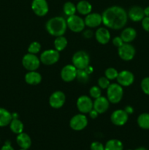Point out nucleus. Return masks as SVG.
<instances>
[{"label": "nucleus", "mask_w": 149, "mask_h": 150, "mask_svg": "<svg viewBox=\"0 0 149 150\" xmlns=\"http://www.w3.org/2000/svg\"><path fill=\"white\" fill-rule=\"evenodd\" d=\"M102 23L105 26L112 29H122L127 24L128 14L123 7L112 6L107 8L102 15Z\"/></svg>", "instance_id": "nucleus-1"}, {"label": "nucleus", "mask_w": 149, "mask_h": 150, "mask_svg": "<svg viewBox=\"0 0 149 150\" xmlns=\"http://www.w3.org/2000/svg\"><path fill=\"white\" fill-rule=\"evenodd\" d=\"M45 27L51 35L55 37L63 36L67 28V21L60 16L53 17L48 21Z\"/></svg>", "instance_id": "nucleus-2"}, {"label": "nucleus", "mask_w": 149, "mask_h": 150, "mask_svg": "<svg viewBox=\"0 0 149 150\" xmlns=\"http://www.w3.org/2000/svg\"><path fill=\"white\" fill-rule=\"evenodd\" d=\"M107 95L110 103L113 104L118 103L121 100L124 95L123 88L119 83H112L108 87Z\"/></svg>", "instance_id": "nucleus-3"}, {"label": "nucleus", "mask_w": 149, "mask_h": 150, "mask_svg": "<svg viewBox=\"0 0 149 150\" xmlns=\"http://www.w3.org/2000/svg\"><path fill=\"white\" fill-rule=\"evenodd\" d=\"M72 61L73 65L76 68L79 70H84L89 65L90 57L86 51H79L73 55Z\"/></svg>", "instance_id": "nucleus-4"}, {"label": "nucleus", "mask_w": 149, "mask_h": 150, "mask_svg": "<svg viewBox=\"0 0 149 150\" xmlns=\"http://www.w3.org/2000/svg\"><path fill=\"white\" fill-rule=\"evenodd\" d=\"M40 59L35 54H29L24 55L22 59V64L29 71H34L37 70L40 64Z\"/></svg>", "instance_id": "nucleus-5"}, {"label": "nucleus", "mask_w": 149, "mask_h": 150, "mask_svg": "<svg viewBox=\"0 0 149 150\" xmlns=\"http://www.w3.org/2000/svg\"><path fill=\"white\" fill-rule=\"evenodd\" d=\"M60 57L59 52L56 50L49 49L43 51L40 55V62L45 65H52L58 61Z\"/></svg>", "instance_id": "nucleus-6"}, {"label": "nucleus", "mask_w": 149, "mask_h": 150, "mask_svg": "<svg viewBox=\"0 0 149 150\" xmlns=\"http://www.w3.org/2000/svg\"><path fill=\"white\" fill-rule=\"evenodd\" d=\"M67 24L69 29L74 32H82L86 26L83 18L75 15L69 16L67 20Z\"/></svg>", "instance_id": "nucleus-7"}, {"label": "nucleus", "mask_w": 149, "mask_h": 150, "mask_svg": "<svg viewBox=\"0 0 149 150\" xmlns=\"http://www.w3.org/2000/svg\"><path fill=\"white\" fill-rule=\"evenodd\" d=\"M88 125V119L84 114H77L72 117L70 122V126L75 131H80Z\"/></svg>", "instance_id": "nucleus-8"}, {"label": "nucleus", "mask_w": 149, "mask_h": 150, "mask_svg": "<svg viewBox=\"0 0 149 150\" xmlns=\"http://www.w3.org/2000/svg\"><path fill=\"white\" fill-rule=\"evenodd\" d=\"M118 55L121 59L124 61H130L135 56V48L129 43L124 42L121 47L118 48Z\"/></svg>", "instance_id": "nucleus-9"}, {"label": "nucleus", "mask_w": 149, "mask_h": 150, "mask_svg": "<svg viewBox=\"0 0 149 150\" xmlns=\"http://www.w3.org/2000/svg\"><path fill=\"white\" fill-rule=\"evenodd\" d=\"M32 9L35 15L39 17L45 16L49 10V7L46 0H33Z\"/></svg>", "instance_id": "nucleus-10"}, {"label": "nucleus", "mask_w": 149, "mask_h": 150, "mask_svg": "<svg viewBox=\"0 0 149 150\" xmlns=\"http://www.w3.org/2000/svg\"><path fill=\"white\" fill-rule=\"evenodd\" d=\"M93 104L91 98L86 95L79 97L77 100V108L80 112L83 114L89 113L93 109Z\"/></svg>", "instance_id": "nucleus-11"}, {"label": "nucleus", "mask_w": 149, "mask_h": 150, "mask_svg": "<svg viewBox=\"0 0 149 150\" xmlns=\"http://www.w3.org/2000/svg\"><path fill=\"white\" fill-rule=\"evenodd\" d=\"M129 119V114L125 110L118 109L113 111L111 114L110 120L112 124L116 126H123L127 122Z\"/></svg>", "instance_id": "nucleus-12"}, {"label": "nucleus", "mask_w": 149, "mask_h": 150, "mask_svg": "<svg viewBox=\"0 0 149 150\" xmlns=\"http://www.w3.org/2000/svg\"><path fill=\"white\" fill-rule=\"evenodd\" d=\"M66 100V97L64 92L61 91L54 92L49 98V104L52 108H61L64 105Z\"/></svg>", "instance_id": "nucleus-13"}, {"label": "nucleus", "mask_w": 149, "mask_h": 150, "mask_svg": "<svg viewBox=\"0 0 149 150\" xmlns=\"http://www.w3.org/2000/svg\"><path fill=\"white\" fill-rule=\"evenodd\" d=\"M77 69L72 64L64 66L61 71V77L64 81L71 82L76 79Z\"/></svg>", "instance_id": "nucleus-14"}, {"label": "nucleus", "mask_w": 149, "mask_h": 150, "mask_svg": "<svg viewBox=\"0 0 149 150\" xmlns=\"http://www.w3.org/2000/svg\"><path fill=\"white\" fill-rule=\"evenodd\" d=\"M117 81L121 86H129L134 82V76L131 72L123 70L121 73H118Z\"/></svg>", "instance_id": "nucleus-15"}, {"label": "nucleus", "mask_w": 149, "mask_h": 150, "mask_svg": "<svg viewBox=\"0 0 149 150\" xmlns=\"http://www.w3.org/2000/svg\"><path fill=\"white\" fill-rule=\"evenodd\" d=\"M85 24L90 28H95L99 26L102 23V15L96 13H89L86 16L84 20Z\"/></svg>", "instance_id": "nucleus-16"}, {"label": "nucleus", "mask_w": 149, "mask_h": 150, "mask_svg": "<svg viewBox=\"0 0 149 150\" xmlns=\"http://www.w3.org/2000/svg\"><path fill=\"white\" fill-rule=\"evenodd\" d=\"M109 105L110 102L108 98L101 96L95 99L93 104V108L96 110L99 114H103L108 111Z\"/></svg>", "instance_id": "nucleus-17"}, {"label": "nucleus", "mask_w": 149, "mask_h": 150, "mask_svg": "<svg viewBox=\"0 0 149 150\" xmlns=\"http://www.w3.org/2000/svg\"><path fill=\"white\" fill-rule=\"evenodd\" d=\"M128 17L132 21H141L145 17L144 9L139 6H133L129 9L128 12Z\"/></svg>", "instance_id": "nucleus-18"}, {"label": "nucleus", "mask_w": 149, "mask_h": 150, "mask_svg": "<svg viewBox=\"0 0 149 150\" xmlns=\"http://www.w3.org/2000/svg\"><path fill=\"white\" fill-rule=\"evenodd\" d=\"M95 37L97 42H99L100 44H107L110 40V34L108 31V29L104 27L99 28L96 31L95 33Z\"/></svg>", "instance_id": "nucleus-19"}, {"label": "nucleus", "mask_w": 149, "mask_h": 150, "mask_svg": "<svg viewBox=\"0 0 149 150\" xmlns=\"http://www.w3.org/2000/svg\"><path fill=\"white\" fill-rule=\"evenodd\" d=\"M16 142L21 149H29L32 146V139L30 136L27 133H25L23 132L20 134H18L16 137Z\"/></svg>", "instance_id": "nucleus-20"}, {"label": "nucleus", "mask_w": 149, "mask_h": 150, "mask_svg": "<svg viewBox=\"0 0 149 150\" xmlns=\"http://www.w3.org/2000/svg\"><path fill=\"white\" fill-rule=\"evenodd\" d=\"M42 81V76L39 73L34 70V71H29L25 76V81L29 85L39 84Z\"/></svg>", "instance_id": "nucleus-21"}, {"label": "nucleus", "mask_w": 149, "mask_h": 150, "mask_svg": "<svg viewBox=\"0 0 149 150\" xmlns=\"http://www.w3.org/2000/svg\"><path fill=\"white\" fill-rule=\"evenodd\" d=\"M137 37V32L134 28L127 27L122 31L121 35V39L123 40L124 42L129 43L132 42Z\"/></svg>", "instance_id": "nucleus-22"}, {"label": "nucleus", "mask_w": 149, "mask_h": 150, "mask_svg": "<svg viewBox=\"0 0 149 150\" xmlns=\"http://www.w3.org/2000/svg\"><path fill=\"white\" fill-rule=\"evenodd\" d=\"M76 9L80 14L83 15V16H87L91 12L92 6L90 4V2H89L86 0H81L76 5Z\"/></svg>", "instance_id": "nucleus-23"}, {"label": "nucleus", "mask_w": 149, "mask_h": 150, "mask_svg": "<svg viewBox=\"0 0 149 150\" xmlns=\"http://www.w3.org/2000/svg\"><path fill=\"white\" fill-rule=\"evenodd\" d=\"M12 120V114L5 108H0V127H5L10 125Z\"/></svg>", "instance_id": "nucleus-24"}, {"label": "nucleus", "mask_w": 149, "mask_h": 150, "mask_svg": "<svg viewBox=\"0 0 149 150\" xmlns=\"http://www.w3.org/2000/svg\"><path fill=\"white\" fill-rule=\"evenodd\" d=\"M124 145L118 139H111L107 142L105 145V150H123Z\"/></svg>", "instance_id": "nucleus-25"}, {"label": "nucleus", "mask_w": 149, "mask_h": 150, "mask_svg": "<svg viewBox=\"0 0 149 150\" xmlns=\"http://www.w3.org/2000/svg\"><path fill=\"white\" fill-rule=\"evenodd\" d=\"M10 127L13 133L18 135L23 133V127H23V122L18 118H16L12 120L11 122L10 123Z\"/></svg>", "instance_id": "nucleus-26"}, {"label": "nucleus", "mask_w": 149, "mask_h": 150, "mask_svg": "<svg viewBox=\"0 0 149 150\" xmlns=\"http://www.w3.org/2000/svg\"><path fill=\"white\" fill-rule=\"evenodd\" d=\"M137 124L139 127L144 130H149V114L143 113L137 118Z\"/></svg>", "instance_id": "nucleus-27"}, {"label": "nucleus", "mask_w": 149, "mask_h": 150, "mask_svg": "<svg viewBox=\"0 0 149 150\" xmlns=\"http://www.w3.org/2000/svg\"><path fill=\"white\" fill-rule=\"evenodd\" d=\"M67 38H64V36H59L56 37V40H54V46H55V49L58 51H61L67 47Z\"/></svg>", "instance_id": "nucleus-28"}, {"label": "nucleus", "mask_w": 149, "mask_h": 150, "mask_svg": "<svg viewBox=\"0 0 149 150\" xmlns=\"http://www.w3.org/2000/svg\"><path fill=\"white\" fill-rule=\"evenodd\" d=\"M63 11L64 14L67 16H71L75 14V12L77 11L76 6L71 1H67L63 6Z\"/></svg>", "instance_id": "nucleus-29"}, {"label": "nucleus", "mask_w": 149, "mask_h": 150, "mask_svg": "<svg viewBox=\"0 0 149 150\" xmlns=\"http://www.w3.org/2000/svg\"><path fill=\"white\" fill-rule=\"evenodd\" d=\"M77 81L80 83H86L89 81V74L85 70H79L77 69V76H76Z\"/></svg>", "instance_id": "nucleus-30"}, {"label": "nucleus", "mask_w": 149, "mask_h": 150, "mask_svg": "<svg viewBox=\"0 0 149 150\" xmlns=\"http://www.w3.org/2000/svg\"><path fill=\"white\" fill-rule=\"evenodd\" d=\"M105 77L109 79V80H114V79H117L118 73L113 67H109V68L105 70Z\"/></svg>", "instance_id": "nucleus-31"}, {"label": "nucleus", "mask_w": 149, "mask_h": 150, "mask_svg": "<svg viewBox=\"0 0 149 150\" xmlns=\"http://www.w3.org/2000/svg\"><path fill=\"white\" fill-rule=\"evenodd\" d=\"M41 49V45L39 42L34 41V42H32V43L29 45V48H28V51L30 54H36L37 53L39 52Z\"/></svg>", "instance_id": "nucleus-32"}, {"label": "nucleus", "mask_w": 149, "mask_h": 150, "mask_svg": "<svg viewBox=\"0 0 149 150\" xmlns=\"http://www.w3.org/2000/svg\"><path fill=\"white\" fill-rule=\"evenodd\" d=\"M89 93H90L91 97L92 98L96 99V98L101 97L102 92H101V89L99 86H93V87L91 88L90 90H89Z\"/></svg>", "instance_id": "nucleus-33"}, {"label": "nucleus", "mask_w": 149, "mask_h": 150, "mask_svg": "<svg viewBox=\"0 0 149 150\" xmlns=\"http://www.w3.org/2000/svg\"><path fill=\"white\" fill-rule=\"evenodd\" d=\"M141 89L145 95H149V77L143 79L141 81Z\"/></svg>", "instance_id": "nucleus-34"}, {"label": "nucleus", "mask_w": 149, "mask_h": 150, "mask_svg": "<svg viewBox=\"0 0 149 150\" xmlns=\"http://www.w3.org/2000/svg\"><path fill=\"white\" fill-rule=\"evenodd\" d=\"M98 85L101 89H108V86H110V80L105 76L99 78L98 80Z\"/></svg>", "instance_id": "nucleus-35"}, {"label": "nucleus", "mask_w": 149, "mask_h": 150, "mask_svg": "<svg viewBox=\"0 0 149 150\" xmlns=\"http://www.w3.org/2000/svg\"><path fill=\"white\" fill-rule=\"evenodd\" d=\"M91 150H105V146L101 142H94L91 144Z\"/></svg>", "instance_id": "nucleus-36"}, {"label": "nucleus", "mask_w": 149, "mask_h": 150, "mask_svg": "<svg viewBox=\"0 0 149 150\" xmlns=\"http://www.w3.org/2000/svg\"><path fill=\"white\" fill-rule=\"evenodd\" d=\"M142 21V26H143V29L146 32H149V17H146L145 16L144 18L141 21Z\"/></svg>", "instance_id": "nucleus-37"}, {"label": "nucleus", "mask_w": 149, "mask_h": 150, "mask_svg": "<svg viewBox=\"0 0 149 150\" xmlns=\"http://www.w3.org/2000/svg\"><path fill=\"white\" fill-rule=\"evenodd\" d=\"M124 43V41L121 39V37H115V38H114L113 40H112V44H113L115 47H118V48L121 47Z\"/></svg>", "instance_id": "nucleus-38"}, {"label": "nucleus", "mask_w": 149, "mask_h": 150, "mask_svg": "<svg viewBox=\"0 0 149 150\" xmlns=\"http://www.w3.org/2000/svg\"><path fill=\"white\" fill-rule=\"evenodd\" d=\"M83 37H84L86 39H90V38H91L92 37H93V32L89 30V29L85 31V32H83Z\"/></svg>", "instance_id": "nucleus-39"}, {"label": "nucleus", "mask_w": 149, "mask_h": 150, "mask_svg": "<svg viewBox=\"0 0 149 150\" xmlns=\"http://www.w3.org/2000/svg\"><path fill=\"white\" fill-rule=\"evenodd\" d=\"M98 114H99V113L97 112V111H96V110L94 109H92L91 111L89 112V115H90V117L92 119H96V117H98Z\"/></svg>", "instance_id": "nucleus-40"}, {"label": "nucleus", "mask_w": 149, "mask_h": 150, "mask_svg": "<svg viewBox=\"0 0 149 150\" xmlns=\"http://www.w3.org/2000/svg\"><path fill=\"white\" fill-rule=\"evenodd\" d=\"M1 150H14L13 146L10 144H5L4 146L1 147Z\"/></svg>", "instance_id": "nucleus-41"}, {"label": "nucleus", "mask_w": 149, "mask_h": 150, "mask_svg": "<svg viewBox=\"0 0 149 150\" xmlns=\"http://www.w3.org/2000/svg\"><path fill=\"white\" fill-rule=\"evenodd\" d=\"M125 111L128 114H132L133 111H134V110H133V108H131V106H129V105H128V106H127L125 108Z\"/></svg>", "instance_id": "nucleus-42"}, {"label": "nucleus", "mask_w": 149, "mask_h": 150, "mask_svg": "<svg viewBox=\"0 0 149 150\" xmlns=\"http://www.w3.org/2000/svg\"><path fill=\"white\" fill-rule=\"evenodd\" d=\"M84 70H86V71L87 72V73H89V75H90L91 73L92 72H93V67H91V66L89 65L87 67H86V69H84Z\"/></svg>", "instance_id": "nucleus-43"}, {"label": "nucleus", "mask_w": 149, "mask_h": 150, "mask_svg": "<svg viewBox=\"0 0 149 150\" xmlns=\"http://www.w3.org/2000/svg\"><path fill=\"white\" fill-rule=\"evenodd\" d=\"M144 13H145V16L146 17H149V6H148L147 7L144 9Z\"/></svg>", "instance_id": "nucleus-44"}, {"label": "nucleus", "mask_w": 149, "mask_h": 150, "mask_svg": "<svg viewBox=\"0 0 149 150\" xmlns=\"http://www.w3.org/2000/svg\"><path fill=\"white\" fill-rule=\"evenodd\" d=\"M135 150H148V149H146V148H145V147H139V148H137V149H136Z\"/></svg>", "instance_id": "nucleus-45"}, {"label": "nucleus", "mask_w": 149, "mask_h": 150, "mask_svg": "<svg viewBox=\"0 0 149 150\" xmlns=\"http://www.w3.org/2000/svg\"><path fill=\"white\" fill-rule=\"evenodd\" d=\"M20 150H28V149H20Z\"/></svg>", "instance_id": "nucleus-46"}, {"label": "nucleus", "mask_w": 149, "mask_h": 150, "mask_svg": "<svg viewBox=\"0 0 149 150\" xmlns=\"http://www.w3.org/2000/svg\"><path fill=\"white\" fill-rule=\"evenodd\" d=\"M128 150H131V149H128Z\"/></svg>", "instance_id": "nucleus-47"}]
</instances>
